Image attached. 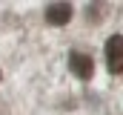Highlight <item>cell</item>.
Returning a JSON list of instances; mask_svg holds the SVG:
<instances>
[{
	"mask_svg": "<svg viewBox=\"0 0 123 115\" xmlns=\"http://www.w3.org/2000/svg\"><path fill=\"white\" fill-rule=\"evenodd\" d=\"M106 52V66L112 75H123V35H112L103 46Z\"/></svg>",
	"mask_w": 123,
	"mask_h": 115,
	"instance_id": "obj_1",
	"label": "cell"
},
{
	"mask_svg": "<svg viewBox=\"0 0 123 115\" xmlns=\"http://www.w3.org/2000/svg\"><path fill=\"white\" fill-rule=\"evenodd\" d=\"M0 78H3V72H0Z\"/></svg>",
	"mask_w": 123,
	"mask_h": 115,
	"instance_id": "obj_4",
	"label": "cell"
},
{
	"mask_svg": "<svg viewBox=\"0 0 123 115\" xmlns=\"http://www.w3.org/2000/svg\"><path fill=\"white\" fill-rule=\"evenodd\" d=\"M69 69H72L74 78H80V81H92V75H94V60L86 55V52L72 49V52H69Z\"/></svg>",
	"mask_w": 123,
	"mask_h": 115,
	"instance_id": "obj_2",
	"label": "cell"
},
{
	"mask_svg": "<svg viewBox=\"0 0 123 115\" xmlns=\"http://www.w3.org/2000/svg\"><path fill=\"white\" fill-rule=\"evenodd\" d=\"M72 14H74L72 3H49L43 17H46V23H49V26H66V23L72 20Z\"/></svg>",
	"mask_w": 123,
	"mask_h": 115,
	"instance_id": "obj_3",
	"label": "cell"
}]
</instances>
